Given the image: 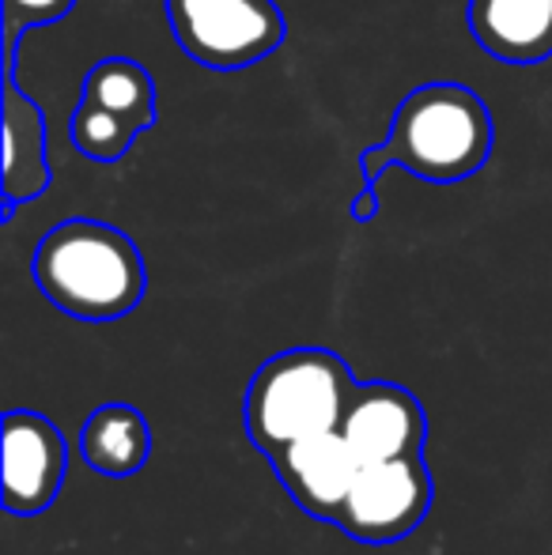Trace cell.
<instances>
[{
  "label": "cell",
  "instance_id": "13",
  "mask_svg": "<svg viewBox=\"0 0 552 555\" xmlns=\"http://www.w3.org/2000/svg\"><path fill=\"white\" fill-rule=\"evenodd\" d=\"M76 8V0H4V65L20 68V35L23 30L46 27V23L65 20Z\"/></svg>",
  "mask_w": 552,
  "mask_h": 555
},
{
  "label": "cell",
  "instance_id": "6",
  "mask_svg": "<svg viewBox=\"0 0 552 555\" xmlns=\"http://www.w3.org/2000/svg\"><path fill=\"white\" fill-rule=\"evenodd\" d=\"M432 473L424 453L394 461H371L360 465L341 506L337 526L360 544H394L409 533L432 511Z\"/></svg>",
  "mask_w": 552,
  "mask_h": 555
},
{
  "label": "cell",
  "instance_id": "7",
  "mask_svg": "<svg viewBox=\"0 0 552 555\" xmlns=\"http://www.w3.org/2000/svg\"><path fill=\"white\" fill-rule=\"evenodd\" d=\"M68 473L65 435L46 416L15 409L4 416V511L20 518L50 511Z\"/></svg>",
  "mask_w": 552,
  "mask_h": 555
},
{
  "label": "cell",
  "instance_id": "12",
  "mask_svg": "<svg viewBox=\"0 0 552 555\" xmlns=\"http://www.w3.org/2000/svg\"><path fill=\"white\" fill-rule=\"evenodd\" d=\"M147 453H152V431L133 404H103L84 420L80 457L95 473L111 476V480H126L144 468Z\"/></svg>",
  "mask_w": 552,
  "mask_h": 555
},
{
  "label": "cell",
  "instance_id": "11",
  "mask_svg": "<svg viewBox=\"0 0 552 555\" xmlns=\"http://www.w3.org/2000/svg\"><path fill=\"white\" fill-rule=\"evenodd\" d=\"M470 35L488 57L530 68L552 57V0H470Z\"/></svg>",
  "mask_w": 552,
  "mask_h": 555
},
{
  "label": "cell",
  "instance_id": "3",
  "mask_svg": "<svg viewBox=\"0 0 552 555\" xmlns=\"http://www.w3.org/2000/svg\"><path fill=\"white\" fill-rule=\"evenodd\" d=\"M356 374L330 348H287L266 359L246 389V435L266 457L303 439L341 431Z\"/></svg>",
  "mask_w": 552,
  "mask_h": 555
},
{
  "label": "cell",
  "instance_id": "5",
  "mask_svg": "<svg viewBox=\"0 0 552 555\" xmlns=\"http://www.w3.org/2000/svg\"><path fill=\"white\" fill-rule=\"evenodd\" d=\"M159 117L155 76L133 57H103L84 73L80 103L68 121L73 147L91 163H121Z\"/></svg>",
  "mask_w": 552,
  "mask_h": 555
},
{
  "label": "cell",
  "instance_id": "8",
  "mask_svg": "<svg viewBox=\"0 0 552 555\" xmlns=\"http://www.w3.org/2000/svg\"><path fill=\"white\" fill-rule=\"evenodd\" d=\"M341 435L363 465L424 453L427 416L424 404L394 382H360L341 420Z\"/></svg>",
  "mask_w": 552,
  "mask_h": 555
},
{
  "label": "cell",
  "instance_id": "14",
  "mask_svg": "<svg viewBox=\"0 0 552 555\" xmlns=\"http://www.w3.org/2000/svg\"><path fill=\"white\" fill-rule=\"evenodd\" d=\"M348 216H352V223H371L378 216V190L375 182H363V190L352 197V208H348Z\"/></svg>",
  "mask_w": 552,
  "mask_h": 555
},
{
  "label": "cell",
  "instance_id": "4",
  "mask_svg": "<svg viewBox=\"0 0 552 555\" xmlns=\"http://www.w3.org/2000/svg\"><path fill=\"white\" fill-rule=\"evenodd\" d=\"M178 50L208 73H243L287 42L277 0H163Z\"/></svg>",
  "mask_w": 552,
  "mask_h": 555
},
{
  "label": "cell",
  "instance_id": "9",
  "mask_svg": "<svg viewBox=\"0 0 552 555\" xmlns=\"http://www.w3.org/2000/svg\"><path fill=\"white\" fill-rule=\"evenodd\" d=\"M269 465L277 468L280 483H284L292 503L303 514H310L318 521H337L363 461L345 442V435L325 431L277 450L269 457Z\"/></svg>",
  "mask_w": 552,
  "mask_h": 555
},
{
  "label": "cell",
  "instance_id": "1",
  "mask_svg": "<svg viewBox=\"0 0 552 555\" xmlns=\"http://www.w3.org/2000/svg\"><path fill=\"white\" fill-rule=\"evenodd\" d=\"M496 147V121L485 99L465 83H420L401 99L390 132L360 152L363 182H378L383 170L398 167L435 185L473 178Z\"/></svg>",
  "mask_w": 552,
  "mask_h": 555
},
{
  "label": "cell",
  "instance_id": "10",
  "mask_svg": "<svg viewBox=\"0 0 552 555\" xmlns=\"http://www.w3.org/2000/svg\"><path fill=\"white\" fill-rule=\"evenodd\" d=\"M4 76V95H0V163H4V178H0V193H4V216L0 223L15 220V208L38 201L50 190V155H46V114L30 95H23L20 80L12 68H0Z\"/></svg>",
  "mask_w": 552,
  "mask_h": 555
},
{
  "label": "cell",
  "instance_id": "2",
  "mask_svg": "<svg viewBox=\"0 0 552 555\" xmlns=\"http://www.w3.org/2000/svg\"><path fill=\"white\" fill-rule=\"evenodd\" d=\"M35 284L61 314L76 322H118L147 292V269L137 242L103 220H61L38 238Z\"/></svg>",
  "mask_w": 552,
  "mask_h": 555
}]
</instances>
